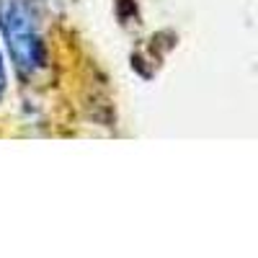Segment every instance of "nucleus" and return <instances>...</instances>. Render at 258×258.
I'll return each mask as SVG.
<instances>
[{"instance_id": "1", "label": "nucleus", "mask_w": 258, "mask_h": 258, "mask_svg": "<svg viewBox=\"0 0 258 258\" xmlns=\"http://www.w3.org/2000/svg\"><path fill=\"white\" fill-rule=\"evenodd\" d=\"M0 34L21 75H36L47 68V41L31 0H0Z\"/></svg>"}, {"instance_id": "2", "label": "nucleus", "mask_w": 258, "mask_h": 258, "mask_svg": "<svg viewBox=\"0 0 258 258\" xmlns=\"http://www.w3.org/2000/svg\"><path fill=\"white\" fill-rule=\"evenodd\" d=\"M8 91V70H6V59H3V52H0V101H3Z\"/></svg>"}]
</instances>
